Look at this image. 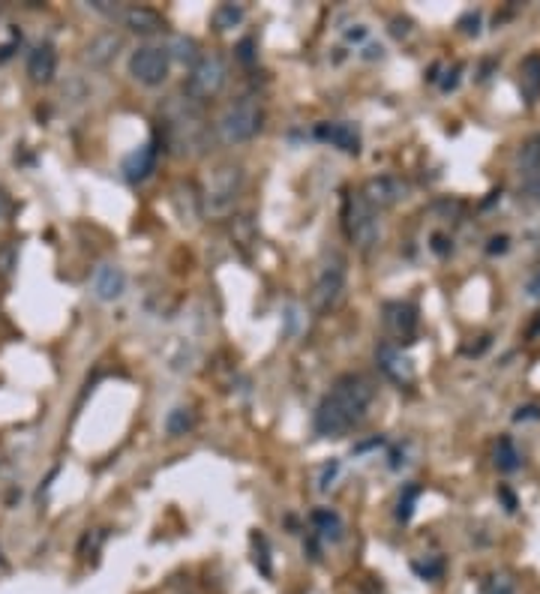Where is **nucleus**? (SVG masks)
I'll return each instance as SVG.
<instances>
[{"label": "nucleus", "mask_w": 540, "mask_h": 594, "mask_svg": "<svg viewBox=\"0 0 540 594\" xmlns=\"http://www.w3.org/2000/svg\"><path fill=\"white\" fill-rule=\"evenodd\" d=\"M372 382L357 373H346L333 382L331 393L318 402L313 426L324 439H340L348 429H355L366 417V408L372 402Z\"/></svg>", "instance_id": "f257e3e1"}, {"label": "nucleus", "mask_w": 540, "mask_h": 594, "mask_svg": "<svg viewBox=\"0 0 540 594\" xmlns=\"http://www.w3.org/2000/svg\"><path fill=\"white\" fill-rule=\"evenodd\" d=\"M243 186H247V175L241 165L225 162L210 175L208 186L201 195V210H208L210 217H228L234 210V204L241 202Z\"/></svg>", "instance_id": "f03ea898"}, {"label": "nucleus", "mask_w": 540, "mask_h": 594, "mask_svg": "<svg viewBox=\"0 0 540 594\" xmlns=\"http://www.w3.org/2000/svg\"><path fill=\"white\" fill-rule=\"evenodd\" d=\"M162 120H166L168 129V142L177 153H192V147L201 144V111L199 103L192 99H168L166 111H162Z\"/></svg>", "instance_id": "7ed1b4c3"}, {"label": "nucleus", "mask_w": 540, "mask_h": 594, "mask_svg": "<svg viewBox=\"0 0 540 594\" xmlns=\"http://www.w3.org/2000/svg\"><path fill=\"white\" fill-rule=\"evenodd\" d=\"M261 127H265V111H261L258 99L256 96H243L237 99L234 105L219 114L217 120V136L223 144H243L250 138H256Z\"/></svg>", "instance_id": "20e7f679"}, {"label": "nucleus", "mask_w": 540, "mask_h": 594, "mask_svg": "<svg viewBox=\"0 0 540 594\" xmlns=\"http://www.w3.org/2000/svg\"><path fill=\"white\" fill-rule=\"evenodd\" d=\"M342 226H346L348 241L360 246V250H370L381 237L379 210L366 202V195L360 193V189L346 193V202H342Z\"/></svg>", "instance_id": "39448f33"}, {"label": "nucleus", "mask_w": 540, "mask_h": 594, "mask_svg": "<svg viewBox=\"0 0 540 594\" xmlns=\"http://www.w3.org/2000/svg\"><path fill=\"white\" fill-rule=\"evenodd\" d=\"M342 294H346V259H342L340 252H331L322 264H318L309 303H313V309L318 312V316H327L331 309L340 307Z\"/></svg>", "instance_id": "423d86ee"}, {"label": "nucleus", "mask_w": 540, "mask_h": 594, "mask_svg": "<svg viewBox=\"0 0 540 594\" xmlns=\"http://www.w3.org/2000/svg\"><path fill=\"white\" fill-rule=\"evenodd\" d=\"M228 81V66L223 61V54L210 52V54H201L199 61L192 63V72L186 76V99H192V103H204V99H214L219 90L225 87Z\"/></svg>", "instance_id": "0eeeda50"}, {"label": "nucleus", "mask_w": 540, "mask_h": 594, "mask_svg": "<svg viewBox=\"0 0 540 594\" xmlns=\"http://www.w3.org/2000/svg\"><path fill=\"white\" fill-rule=\"evenodd\" d=\"M168 70H171V57L160 45H142L129 57V76L144 87L162 85L168 78Z\"/></svg>", "instance_id": "6e6552de"}, {"label": "nucleus", "mask_w": 540, "mask_h": 594, "mask_svg": "<svg viewBox=\"0 0 540 594\" xmlns=\"http://www.w3.org/2000/svg\"><path fill=\"white\" fill-rule=\"evenodd\" d=\"M360 193L366 195V202H370L375 210H381V208H394V204L403 202L408 195V184L394 175H381V177L366 180V186L360 189Z\"/></svg>", "instance_id": "1a4fd4ad"}, {"label": "nucleus", "mask_w": 540, "mask_h": 594, "mask_svg": "<svg viewBox=\"0 0 540 594\" xmlns=\"http://www.w3.org/2000/svg\"><path fill=\"white\" fill-rule=\"evenodd\" d=\"M375 360H379V369L390 378V382L408 384V382H412V378H414L412 360H408L405 354L399 351L394 342H381V345H379V351H375Z\"/></svg>", "instance_id": "9d476101"}, {"label": "nucleus", "mask_w": 540, "mask_h": 594, "mask_svg": "<svg viewBox=\"0 0 540 594\" xmlns=\"http://www.w3.org/2000/svg\"><path fill=\"white\" fill-rule=\"evenodd\" d=\"M157 160H160L157 142H147L142 147H135V151L124 160V177L129 180V184H144V180L157 171Z\"/></svg>", "instance_id": "9b49d317"}, {"label": "nucleus", "mask_w": 540, "mask_h": 594, "mask_svg": "<svg viewBox=\"0 0 540 594\" xmlns=\"http://www.w3.org/2000/svg\"><path fill=\"white\" fill-rule=\"evenodd\" d=\"M90 285H94V294L100 297L102 303H111V301H118V297H124L127 274L118 268V264H100V268L94 270Z\"/></svg>", "instance_id": "f8f14e48"}, {"label": "nucleus", "mask_w": 540, "mask_h": 594, "mask_svg": "<svg viewBox=\"0 0 540 594\" xmlns=\"http://www.w3.org/2000/svg\"><path fill=\"white\" fill-rule=\"evenodd\" d=\"M384 327L397 336V340L408 342L417 330V309L412 303L394 301V303H384Z\"/></svg>", "instance_id": "ddd939ff"}, {"label": "nucleus", "mask_w": 540, "mask_h": 594, "mask_svg": "<svg viewBox=\"0 0 540 594\" xmlns=\"http://www.w3.org/2000/svg\"><path fill=\"white\" fill-rule=\"evenodd\" d=\"M315 138L340 147L342 153H360V132L355 123H318L315 127Z\"/></svg>", "instance_id": "4468645a"}, {"label": "nucleus", "mask_w": 540, "mask_h": 594, "mask_svg": "<svg viewBox=\"0 0 540 594\" xmlns=\"http://www.w3.org/2000/svg\"><path fill=\"white\" fill-rule=\"evenodd\" d=\"M54 72H57V52H54V45H48V43L37 45L34 52H30V57H28V76H30V81H34V85H48V81L54 78Z\"/></svg>", "instance_id": "2eb2a0df"}, {"label": "nucleus", "mask_w": 540, "mask_h": 594, "mask_svg": "<svg viewBox=\"0 0 540 594\" xmlns=\"http://www.w3.org/2000/svg\"><path fill=\"white\" fill-rule=\"evenodd\" d=\"M124 24L133 33H142V37H151V33H157L166 28V21H162V15L157 10H151V6H129L124 10Z\"/></svg>", "instance_id": "dca6fc26"}, {"label": "nucleus", "mask_w": 540, "mask_h": 594, "mask_svg": "<svg viewBox=\"0 0 540 594\" xmlns=\"http://www.w3.org/2000/svg\"><path fill=\"white\" fill-rule=\"evenodd\" d=\"M120 48V37L118 33H100L96 39H90L87 48H85V61L90 66H109L114 61V54H118Z\"/></svg>", "instance_id": "f3484780"}, {"label": "nucleus", "mask_w": 540, "mask_h": 594, "mask_svg": "<svg viewBox=\"0 0 540 594\" xmlns=\"http://www.w3.org/2000/svg\"><path fill=\"white\" fill-rule=\"evenodd\" d=\"M313 528H315V534L322 540H331V543H337V540H342V532H346V525H342V516L337 514V510H331V507H318V510H313Z\"/></svg>", "instance_id": "a211bd4d"}, {"label": "nucleus", "mask_w": 540, "mask_h": 594, "mask_svg": "<svg viewBox=\"0 0 540 594\" xmlns=\"http://www.w3.org/2000/svg\"><path fill=\"white\" fill-rule=\"evenodd\" d=\"M520 87L522 96L535 99L540 94V54H528L520 66Z\"/></svg>", "instance_id": "6ab92c4d"}, {"label": "nucleus", "mask_w": 540, "mask_h": 594, "mask_svg": "<svg viewBox=\"0 0 540 594\" xmlns=\"http://www.w3.org/2000/svg\"><path fill=\"white\" fill-rule=\"evenodd\" d=\"M166 52H168V57H175V61H180V63H195L201 57L199 43H195L192 37H184V33H175V37L168 39Z\"/></svg>", "instance_id": "aec40b11"}, {"label": "nucleus", "mask_w": 540, "mask_h": 594, "mask_svg": "<svg viewBox=\"0 0 540 594\" xmlns=\"http://www.w3.org/2000/svg\"><path fill=\"white\" fill-rule=\"evenodd\" d=\"M495 466H498V472H517L520 468V450H517V444H513V439H498V444H495Z\"/></svg>", "instance_id": "412c9836"}, {"label": "nucleus", "mask_w": 540, "mask_h": 594, "mask_svg": "<svg viewBox=\"0 0 540 594\" xmlns=\"http://www.w3.org/2000/svg\"><path fill=\"white\" fill-rule=\"evenodd\" d=\"M243 6L241 4H223V6H217L214 10V28L217 30H232V28H237V24L243 21Z\"/></svg>", "instance_id": "4be33fe9"}, {"label": "nucleus", "mask_w": 540, "mask_h": 594, "mask_svg": "<svg viewBox=\"0 0 540 594\" xmlns=\"http://www.w3.org/2000/svg\"><path fill=\"white\" fill-rule=\"evenodd\" d=\"M195 426V415L190 408H171L168 411V417H166V433L168 435H186L190 429Z\"/></svg>", "instance_id": "5701e85b"}, {"label": "nucleus", "mask_w": 540, "mask_h": 594, "mask_svg": "<svg viewBox=\"0 0 540 594\" xmlns=\"http://www.w3.org/2000/svg\"><path fill=\"white\" fill-rule=\"evenodd\" d=\"M520 165H522V171H526V177L540 175V136H535V138H531V142L522 144V151H520Z\"/></svg>", "instance_id": "b1692460"}, {"label": "nucleus", "mask_w": 540, "mask_h": 594, "mask_svg": "<svg viewBox=\"0 0 540 594\" xmlns=\"http://www.w3.org/2000/svg\"><path fill=\"white\" fill-rule=\"evenodd\" d=\"M417 499H421V486L408 483L405 490H403V495H399V507H397V519H399V523H408V519H412L414 501H417Z\"/></svg>", "instance_id": "393cba45"}, {"label": "nucleus", "mask_w": 540, "mask_h": 594, "mask_svg": "<svg viewBox=\"0 0 540 594\" xmlns=\"http://www.w3.org/2000/svg\"><path fill=\"white\" fill-rule=\"evenodd\" d=\"M19 268V246L15 243H0V279L12 276Z\"/></svg>", "instance_id": "a878e982"}, {"label": "nucleus", "mask_w": 540, "mask_h": 594, "mask_svg": "<svg viewBox=\"0 0 540 594\" xmlns=\"http://www.w3.org/2000/svg\"><path fill=\"white\" fill-rule=\"evenodd\" d=\"M252 549H256V567L265 576L274 573V567H270V549H267V540L265 534H252Z\"/></svg>", "instance_id": "bb28decb"}, {"label": "nucleus", "mask_w": 540, "mask_h": 594, "mask_svg": "<svg viewBox=\"0 0 540 594\" xmlns=\"http://www.w3.org/2000/svg\"><path fill=\"white\" fill-rule=\"evenodd\" d=\"M484 594H517V589H513V580H511V576L495 573V576H489V580H487Z\"/></svg>", "instance_id": "cd10ccee"}, {"label": "nucleus", "mask_w": 540, "mask_h": 594, "mask_svg": "<svg viewBox=\"0 0 540 594\" xmlns=\"http://www.w3.org/2000/svg\"><path fill=\"white\" fill-rule=\"evenodd\" d=\"M337 474H340V462H337V459L327 462L324 472H322V477H318V490H322V492L331 490V483H333V477H337Z\"/></svg>", "instance_id": "c85d7f7f"}, {"label": "nucleus", "mask_w": 540, "mask_h": 594, "mask_svg": "<svg viewBox=\"0 0 540 594\" xmlns=\"http://www.w3.org/2000/svg\"><path fill=\"white\" fill-rule=\"evenodd\" d=\"M252 48H256V39H241V45H237V57H241L243 63H252L256 61V52H252Z\"/></svg>", "instance_id": "c756f323"}, {"label": "nucleus", "mask_w": 540, "mask_h": 594, "mask_svg": "<svg viewBox=\"0 0 540 594\" xmlns=\"http://www.w3.org/2000/svg\"><path fill=\"white\" fill-rule=\"evenodd\" d=\"M414 571L423 576V580H432V576L441 573V561H430V565H421V561H414Z\"/></svg>", "instance_id": "7c9ffc66"}, {"label": "nucleus", "mask_w": 540, "mask_h": 594, "mask_svg": "<svg viewBox=\"0 0 540 594\" xmlns=\"http://www.w3.org/2000/svg\"><path fill=\"white\" fill-rule=\"evenodd\" d=\"M366 37H370V30H366L364 24H355V28L346 30V43H364Z\"/></svg>", "instance_id": "2f4dec72"}, {"label": "nucleus", "mask_w": 540, "mask_h": 594, "mask_svg": "<svg viewBox=\"0 0 540 594\" xmlns=\"http://www.w3.org/2000/svg\"><path fill=\"white\" fill-rule=\"evenodd\" d=\"M10 217H12V198L6 189H0V222L10 219Z\"/></svg>", "instance_id": "473e14b6"}, {"label": "nucleus", "mask_w": 540, "mask_h": 594, "mask_svg": "<svg viewBox=\"0 0 540 594\" xmlns=\"http://www.w3.org/2000/svg\"><path fill=\"white\" fill-rule=\"evenodd\" d=\"M526 193H528V195H535V198H540V175L526 177Z\"/></svg>", "instance_id": "72a5a7b5"}, {"label": "nucleus", "mask_w": 540, "mask_h": 594, "mask_svg": "<svg viewBox=\"0 0 540 594\" xmlns=\"http://www.w3.org/2000/svg\"><path fill=\"white\" fill-rule=\"evenodd\" d=\"M394 37H408V33H412V21H403V19H397L394 21Z\"/></svg>", "instance_id": "f704fd0d"}, {"label": "nucleus", "mask_w": 540, "mask_h": 594, "mask_svg": "<svg viewBox=\"0 0 540 594\" xmlns=\"http://www.w3.org/2000/svg\"><path fill=\"white\" fill-rule=\"evenodd\" d=\"M526 288H528V294H531V297H537V301H540V268L535 270V276L528 279V285H526Z\"/></svg>", "instance_id": "c9c22d12"}, {"label": "nucleus", "mask_w": 540, "mask_h": 594, "mask_svg": "<svg viewBox=\"0 0 540 594\" xmlns=\"http://www.w3.org/2000/svg\"><path fill=\"white\" fill-rule=\"evenodd\" d=\"M504 250H507V237H493V241H489V255L504 252Z\"/></svg>", "instance_id": "e433bc0d"}, {"label": "nucleus", "mask_w": 540, "mask_h": 594, "mask_svg": "<svg viewBox=\"0 0 540 594\" xmlns=\"http://www.w3.org/2000/svg\"><path fill=\"white\" fill-rule=\"evenodd\" d=\"M432 241H436V243H432V250H436L438 255H445V252L450 250L447 241H445V237H441V235H436V237H432Z\"/></svg>", "instance_id": "4c0bfd02"}, {"label": "nucleus", "mask_w": 540, "mask_h": 594, "mask_svg": "<svg viewBox=\"0 0 540 594\" xmlns=\"http://www.w3.org/2000/svg\"><path fill=\"white\" fill-rule=\"evenodd\" d=\"M379 444H381V439H372V441H364V444H357L355 450H357V453H364V450H370V448H379Z\"/></svg>", "instance_id": "58836bf2"}]
</instances>
